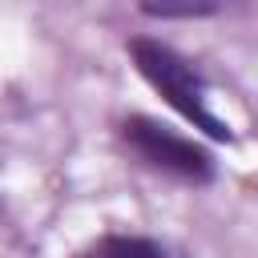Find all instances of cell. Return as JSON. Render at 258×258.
Segmentation results:
<instances>
[{"label":"cell","instance_id":"cell-3","mask_svg":"<svg viewBox=\"0 0 258 258\" xmlns=\"http://www.w3.org/2000/svg\"><path fill=\"white\" fill-rule=\"evenodd\" d=\"M73 258H169V246L149 234L109 230V234H97L93 242H85Z\"/></svg>","mask_w":258,"mask_h":258},{"label":"cell","instance_id":"cell-1","mask_svg":"<svg viewBox=\"0 0 258 258\" xmlns=\"http://www.w3.org/2000/svg\"><path fill=\"white\" fill-rule=\"evenodd\" d=\"M125 52L137 69V77L185 121L194 125L202 137L218 141V145H234L238 133L230 129V121H222L214 109H210V81L206 73L185 56L177 52L173 44H165L161 36H129L125 40Z\"/></svg>","mask_w":258,"mask_h":258},{"label":"cell","instance_id":"cell-4","mask_svg":"<svg viewBox=\"0 0 258 258\" xmlns=\"http://www.w3.org/2000/svg\"><path fill=\"white\" fill-rule=\"evenodd\" d=\"M137 12L153 20H202L218 16V4H137Z\"/></svg>","mask_w":258,"mask_h":258},{"label":"cell","instance_id":"cell-2","mask_svg":"<svg viewBox=\"0 0 258 258\" xmlns=\"http://www.w3.org/2000/svg\"><path fill=\"white\" fill-rule=\"evenodd\" d=\"M117 141L121 149L145 165L149 173H161V177H173L181 185H214L218 181V157L210 145H202L198 137H185L177 133L173 125L149 117V113H129L117 121Z\"/></svg>","mask_w":258,"mask_h":258}]
</instances>
